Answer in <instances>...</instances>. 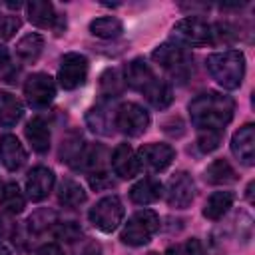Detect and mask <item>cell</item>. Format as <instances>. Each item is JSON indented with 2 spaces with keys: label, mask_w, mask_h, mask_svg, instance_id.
Masks as SVG:
<instances>
[{
  "label": "cell",
  "mask_w": 255,
  "mask_h": 255,
  "mask_svg": "<svg viewBox=\"0 0 255 255\" xmlns=\"http://www.w3.org/2000/svg\"><path fill=\"white\" fill-rule=\"evenodd\" d=\"M54 223H56V215H54L52 211H46V209L36 211V213L28 219V227H30L34 233H42V231H46L48 227H52Z\"/></svg>",
  "instance_id": "cell-35"
},
{
  "label": "cell",
  "mask_w": 255,
  "mask_h": 255,
  "mask_svg": "<svg viewBox=\"0 0 255 255\" xmlns=\"http://www.w3.org/2000/svg\"><path fill=\"white\" fill-rule=\"evenodd\" d=\"M135 155L141 167L149 171H163L175 159V149L169 143H145Z\"/></svg>",
  "instance_id": "cell-11"
},
{
  "label": "cell",
  "mask_w": 255,
  "mask_h": 255,
  "mask_svg": "<svg viewBox=\"0 0 255 255\" xmlns=\"http://www.w3.org/2000/svg\"><path fill=\"white\" fill-rule=\"evenodd\" d=\"M8 68H10V54H8V50L4 46H0V74L4 70H8Z\"/></svg>",
  "instance_id": "cell-39"
},
{
  "label": "cell",
  "mask_w": 255,
  "mask_h": 255,
  "mask_svg": "<svg viewBox=\"0 0 255 255\" xmlns=\"http://www.w3.org/2000/svg\"><path fill=\"white\" fill-rule=\"evenodd\" d=\"M157 229H159V215L153 209H141V211H135L128 219V223L122 229L120 239L126 245L139 247V245L149 243Z\"/></svg>",
  "instance_id": "cell-3"
},
{
  "label": "cell",
  "mask_w": 255,
  "mask_h": 255,
  "mask_svg": "<svg viewBox=\"0 0 255 255\" xmlns=\"http://www.w3.org/2000/svg\"><path fill=\"white\" fill-rule=\"evenodd\" d=\"M165 197L169 207L173 209H185L191 205L195 197V183L193 177L187 171H177L169 177L167 187H165Z\"/></svg>",
  "instance_id": "cell-10"
},
{
  "label": "cell",
  "mask_w": 255,
  "mask_h": 255,
  "mask_svg": "<svg viewBox=\"0 0 255 255\" xmlns=\"http://www.w3.org/2000/svg\"><path fill=\"white\" fill-rule=\"evenodd\" d=\"M24 96L32 108H36V110L48 108L56 98L54 78L50 74H44V72H36L32 76H28L26 84H24Z\"/></svg>",
  "instance_id": "cell-9"
},
{
  "label": "cell",
  "mask_w": 255,
  "mask_h": 255,
  "mask_svg": "<svg viewBox=\"0 0 255 255\" xmlns=\"http://www.w3.org/2000/svg\"><path fill=\"white\" fill-rule=\"evenodd\" d=\"M145 96V100L155 108V110H165L171 102H173V90L165 80H159L157 76L143 88L141 92Z\"/></svg>",
  "instance_id": "cell-20"
},
{
  "label": "cell",
  "mask_w": 255,
  "mask_h": 255,
  "mask_svg": "<svg viewBox=\"0 0 255 255\" xmlns=\"http://www.w3.org/2000/svg\"><path fill=\"white\" fill-rule=\"evenodd\" d=\"M0 255H10L8 247H6V245H2V243H0Z\"/></svg>",
  "instance_id": "cell-42"
},
{
  "label": "cell",
  "mask_w": 255,
  "mask_h": 255,
  "mask_svg": "<svg viewBox=\"0 0 255 255\" xmlns=\"http://www.w3.org/2000/svg\"><path fill=\"white\" fill-rule=\"evenodd\" d=\"M24 135L36 153H46L50 149V128L44 118H32L24 128Z\"/></svg>",
  "instance_id": "cell-18"
},
{
  "label": "cell",
  "mask_w": 255,
  "mask_h": 255,
  "mask_svg": "<svg viewBox=\"0 0 255 255\" xmlns=\"http://www.w3.org/2000/svg\"><path fill=\"white\" fill-rule=\"evenodd\" d=\"M42 50H44V38L40 34H26L16 44V56L26 64H34L40 58Z\"/></svg>",
  "instance_id": "cell-24"
},
{
  "label": "cell",
  "mask_w": 255,
  "mask_h": 255,
  "mask_svg": "<svg viewBox=\"0 0 255 255\" xmlns=\"http://www.w3.org/2000/svg\"><path fill=\"white\" fill-rule=\"evenodd\" d=\"M104 159H106V149H104L102 145H96V143L88 145V143H86L84 149H82V153H80V157H78V161L74 163V167H76V169L90 171V173L102 171Z\"/></svg>",
  "instance_id": "cell-25"
},
{
  "label": "cell",
  "mask_w": 255,
  "mask_h": 255,
  "mask_svg": "<svg viewBox=\"0 0 255 255\" xmlns=\"http://www.w3.org/2000/svg\"><path fill=\"white\" fill-rule=\"evenodd\" d=\"M22 116H24L22 102L14 94L0 90V126L12 128L22 120Z\"/></svg>",
  "instance_id": "cell-21"
},
{
  "label": "cell",
  "mask_w": 255,
  "mask_h": 255,
  "mask_svg": "<svg viewBox=\"0 0 255 255\" xmlns=\"http://www.w3.org/2000/svg\"><path fill=\"white\" fill-rule=\"evenodd\" d=\"M173 38L181 46H207L215 42L213 24L199 16H187L175 22L173 26Z\"/></svg>",
  "instance_id": "cell-4"
},
{
  "label": "cell",
  "mask_w": 255,
  "mask_h": 255,
  "mask_svg": "<svg viewBox=\"0 0 255 255\" xmlns=\"http://www.w3.org/2000/svg\"><path fill=\"white\" fill-rule=\"evenodd\" d=\"M191 124L199 129H223L235 112V102L231 96L221 92H203L189 102Z\"/></svg>",
  "instance_id": "cell-1"
},
{
  "label": "cell",
  "mask_w": 255,
  "mask_h": 255,
  "mask_svg": "<svg viewBox=\"0 0 255 255\" xmlns=\"http://www.w3.org/2000/svg\"><path fill=\"white\" fill-rule=\"evenodd\" d=\"M88 58L80 52H68L60 60V70H58V82L64 90H76L86 84L88 80Z\"/></svg>",
  "instance_id": "cell-8"
},
{
  "label": "cell",
  "mask_w": 255,
  "mask_h": 255,
  "mask_svg": "<svg viewBox=\"0 0 255 255\" xmlns=\"http://www.w3.org/2000/svg\"><path fill=\"white\" fill-rule=\"evenodd\" d=\"M88 199V193L84 191V187L76 181V179H62L60 185H58V201L64 205V207H78L82 203H86Z\"/></svg>",
  "instance_id": "cell-23"
},
{
  "label": "cell",
  "mask_w": 255,
  "mask_h": 255,
  "mask_svg": "<svg viewBox=\"0 0 255 255\" xmlns=\"http://www.w3.org/2000/svg\"><path fill=\"white\" fill-rule=\"evenodd\" d=\"M124 213L126 211H124V205H122L120 197L118 195H108V197H102L100 201H96V205L88 213V219L102 233H112L124 221Z\"/></svg>",
  "instance_id": "cell-6"
},
{
  "label": "cell",
  "mask_w": 255,
  "mask_h": 255,
  "mask_svg": "<svg viewBox=\"0 0 255 255\" xmlns=\"http://www.w3.org/2000/svg\"><path fill=\"white\" fill-rule=\"evenodd\" d=\"M26 14H28V20H30L36 28H54L56 34H62V30L66 28L64 16L56 14L52 2H46V0H32L30 4H26Z\"/></svg>",
  "instance_id": "cell-12"
},
{
  "label": "cell",
  "mask_w": 255,
  "mask_h": 255,
  "mask_svg": "<svg viewBox=\"0 0 255 255\" xmlns=\"http://www.w3.org/2000/svg\"><path fill=\"white\" fill-rule=\"evenodd\" d=\"M84 145H86V141L82 139L80 133H72V135H68V137L62 141V149H60V157H62V161H66L68 165L74 167V163L78 161V157H80Z\"/></svg>",
  "instance_id": "cell-31"
},
{
  "label": "cell",
  "mask_w": 255,
  "mask_h": 255,
  "mask_svg": "<svg viewBox=\"0 0 255 255\" xmlns=\"http://www.w3.org/2000/svg\"><path fill=\"white\" fill-rule=\"evenodd\" d=\"M112 167H114L116 175H120L122 179H131L141 169L135 151L128 143H120L114 149V153H112Z\"/></svg>",
  "instance_id": "cell-16"
},
{
  "label": "cell",
  "mask_w": 255,
  "mask_h": 255,
  "mask_svg": "<svg viewBox=\"0 0 255 255\" xmlns=\"http://www.w3.org/2000/svg\"><path fill=\"white\" fill-rule=\"evenodd\" d=\"M54 183H56L54 171L46 165H36L26 175V195L32 201H42L50 195Z\"/></svg>",
  "instance_id": "cell-13"
},
{
  "label": "cell",
  "mask_w": 255,
  "mask_h": 255,
  "mask_svg": "<svg viewBox=\"0 0 255 255\" xmlns=\"http://www.w3.org/2000/svg\"><path fill=\"white\" fill-rule=\"evenodd\" d=\"M52 231H54V235H56L58 239L68 241V243L78 241V239L82 237V229H80V225L74 223V221H56V223L52 225Z\"/></svg>",
  "instance_id": "cell-32"
},
{
  "label": "cell",
  "mask_w": 255,
  "mask_h": 255,
  "mask_svg": "<svg viewBox=\"0 0 255 255\" xmlns=\"http://www.w3.org/2000/svg\"><path fill=\"white\" fill-rule=\"evenodd\" d=\"M235 179H237V173H235V169L231 167V163L227 159H215L205 169V181H209L213 185L233 183Z\"/></svg>",
  "instance_id": "cell-28"
},
{
  "label": "cell",
  "mask_w": 255,
  "mask_h": 255,
  "mask_svg": "<svg viewBox=\"0 0 255 255\" xmlns=\"http://www.w3.org/2000/svg\"><path fill=\"white\" fill-rule=\"evenodd\" d=\"M145 255H159V253H155V251H149V253H145Z\"/></svg>",
  "instance_id": "cell-43"
},
{
  "label": "cell",
  "mask_w": 255,
  "mask_h": 255,
  "mask_svg": "<svg viewBox=\"0 0 255 255\" xmlns=\"http://www.w3.org/2000/svg\"><path fill=\"white\" fill-rule=\"evenodd\" d=\"M38 255H64V251L58 243H46L38 249Z\"/></svg>",
  "instance_id": "cell-38"
},
{
  "label": "cell",
  "mask_w": 255,
  "mask_h": 255,
  "mask_svg": "<svg viewBox=\"0 0 255 255\" xmlns=\"http://www.w3.org/2000/svg\"><path fill=\"white\" fill-rule=\"evenodd\" d=\"M20 28V18L18 16H0V38L2 40H8L14 36V32Z\"/></svg>",
  "instance_id": "cell-36"
},
{
  "label": "cell",
  "mask_w": 255,
  "mask_h": 255,
  "mask_svg": "<svg viewBox=\"0 0 255 255\" xmlns=\"http://www.w3.org/2000/svg\"><path fill=\"white\" fill-rule=\"evenodd\" d=\"M221 143V131L219 129H199L197 135V147L201 153H211Z\"/></svg>",
  "instance_id": "cell-33"
},
{
  "label": "cell",
  "mask_w": 255,
  "mask_h": 255,
  "mask_svg": "<svg viewBox=\"0 0 255 255\" xmlns=\"http://www.w3.org/2000/svg\"><path fill=\"white\" fill-rule=\"evenodd\" d=\"M0 205H2V209H4L6 213H10V215H18V213L24 211V207H26V197H24V193L20 191L18 183L10 181V183H6V185L2 187V191H0Z\"/></svg>",
  "instance_id": "cell-26"
},
{
  "label": "cell",
  "mask_w": 255,
  "mask_h": 255,
  "mask_svg": "<svg viewBox=\"0 0 255 255\" xmlns=\"http://www.w3.org/2000/svg\"><path fill=\"white\" fill-rule=\"evenodd\" d=\"M163 193V185L161 181L153 179V177H143L137 183L131 185L129 189V199L137 205H149L155 203Z\"/></svg>",
  "instance_id": "cell-19"
},
{
  "label": "cell",
  "mask_w": 255,
  "mask_h": 255,
  "mask_svg": "<svg viewBox=\"0 0 255 255\" xmlns=\"http://www.w3.org/2000/svg\"><path fill=\"white\" fill-rule=\"evenodd\" d=\"M0 159L8 171H18L26 163L28 153L16 135L6 133L0 137Z\"/></svg>",
  "instance_id": "cell-15"
},
{
  "label": "cell",
  "mask_w": 255,
  "mask_h": 255,
  "mask_svg": "<svg viewBox=\"0 0 255 255\" xmlns=\"http://www.w3.org/2000/svg\"><path fill=\"white\" fill-rule=\"evenodd\" d=\"M165 255H205L203 251V245L199 239H187V241H181V243H175V245H169Z\"/></svg>",
  "instance_id": "cell-34"
},
{
  "label": "cell",
  "mask_w": 255,
  "mask_h": 255,
  "mask_svg": "<svg viewBox=\"0 0 255 255\" xmlns=\"http://www.w3.org/2000/svg\"><path fill=\"white\" fill-rule=\"evenodd\" d=\"M233 201H235V195L231 191H215V193H211L207 197L205 205H203V217H207L209 221H219L229 211Z\"/></svg>",
  "instance_id": "cell-22"
},
{
  "label": "cell",
  "mask_w": 255,
  "mask_h": 255,
  "mask_svg": "<svg viewBox=\"0 0 255 255\" xmlns=\"http://www.w3.org/2000/svg\"><path fill=\"white\" fill-rule=\"evenodd\" d=\"M151 58H153L155 64H159V66L165 68L171 76H175V78H179V80H185V78L189 76L191 68H193V66H191L193 60H191L189 52H187L181 44H177V42H165V44L157 46V48L153 50Z\"/></svg>",
  "instance_id": "cell-5"
},
{
  "label": "cell",
  "mask_w": 255,
  "mask_h": 255,
  "mask_svg": "<svg viewBox=\"0 0 255 255\" xmlns=\"http://www.w3.org/2000/svg\"><path fill=\"white\" fill-rule=\"evenodd\" d=\"M251 193H253V181L247 185V189H245V195H247V199H249V203L253 201V197H251Z\"/></svg>",
  "instance_id": "cell-41"
},
{
  "label": "cell",
  "mask_w": 255,
  "mask_h": 255,
  "mask_svg": "<svg viewBox=\"0 0 255 255\" xmlns=\"http://www.w3.org/2000/svg\"><path fill=\"white\" fill-rule=\"evenodd\" d=\"M126 88L124 74L118 68H108L100 76V94L104 98H118Z\"/></svg>",
  "instance_id": "cell-29"
},
{
  "label": "cell",
  "mask_w": 255,
  "mask_h": 255,
  "mask_svg": "<svg viewBox=\"0 0 255 255\" xmlns=\"http://www.w3.org/2000/svg\"><path fill=\"white\" fill-rule=\"evenodd\" d=\"M86 124L96 133H102V135H110L112 133V129H110L112 128V120H110L106 108H102V106H94V108L88 110Z\"/></svg>",
  "instance_id": "cell-30"
},
{
  "label": "cell",
  "mask_w": 255,
  "mask_h": 255,
  "mask_svg": "<svg viewBox=\"0 0 255 255\" xmlns=\"http://www.w3.org/2000/svg\"><path fill=\"white\" fill-rule=\"evenodd\" d=\"M90 177V185L94 187V189H110V187H114V179L102 169V171H94V173H90L88 175Z\"/></svg>",
  "instance_id": "cell-37"
},
{
  "label": "cell",
  "mask_w": 255,
  "mask_h": 255,
  "mask_svg": "<svg viewBox=\"0 0 255 255\" xmlns=\"http://www.w3.org/2000/svg\"><path fill=\"white\" fill-rule=\"evenodd\" d=\"M205 66L211 78L225 90H237L245 78V56L239 50L209 54Z\"/></svg>",
  "instance_id": "cell-2"
},
{
  "label": "cell",
  "mask_w": 255,
  "mask_h": 255,
  "mask_svg": "<svg viewBox=\"0 0 255 255\" xmlns=\"http://www.w3.org/2000/svg\"><path fill=\"white\" fill-rule=\"evenodd\" d=\"M114 126L129 137L141 135L149 126V114L135 102H126L116 110Z\"/></svg>",
  "instance_id": "cell-7"
},
{
  "label": "cell",
  "mask_w": 255,
  "mask_h": 255,
  "mask_svg": "<svg viewBox=\"0 0 255 255\" xmlns=\"http://www.w3.org/2000/svg\"><path fill=\"white\" fill-rule=\"evenodd\" d=\"M90 32L98 38H104V40H114L118 36H122L124 32V24L120 18L116 16H102V18H96L90 22Z\"/></svg>",
  "instance_id": "cell-27"
},
{
  "label": "cell",
  "mask_w": 255,
  "mask_h": 255,
  "mask_svg": "<svg viewBox=\"0 0 255 255\" xmlns=\"http://www.w3.org/2000/svg\"><path fill=\"white\" fill-rule=\"evenodd\" d=\"M10 229H12V225H10V221H6L4 217H0V237H4V235H8V233H10Z\"/></svg>",
  "instance_id": "cell-40"
},
{
  "label": "cell",
  "mask_w": 255,
  "mask_h": 255,
  "mask_svg": "<svg viewBox=\"0 0 255 255\" xmlns=\"http://www.w3.org/2000/svg\"><path fill=\"white\" fill-rule=\"evenodd\" d=\"M231 151L243 165L255 163V126L245 124L231 137Z\"/></svg>",
  "instance_id": "cell-14"
},
{
  "label": "cell",
  "mask_w": 255,
  "mask_h": 255,
  "mask_svg": "<svg viewBox=\"0 0 255 255\" xmlns=\"http://www.w3.org/2000/svg\"><path fill=\"white\" fill-rule=\"evenodd\" d=\"M155 78L153 70L149 68V64L143 60V58H133L126 70H124V80H126V86L137 90V92H143V88Z\"/></svg>",
  "instance_id": "cell-17"
}]
</instances>
